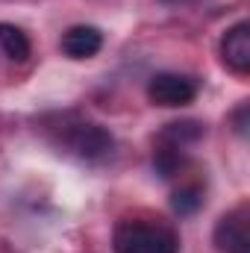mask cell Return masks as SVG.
I'll use <instances>...</instances> for the list:
<instances>
[{
  "mask_svg": "<svg viewBox=\"0 0 250 253\" xmlns=\"http://www.w3.org/2000/svg\"><path fill=\"white\" fill-rule=\"evenodd\" d=\"M115 253H180V236L162 221L126 218L112 233Z\"/></svg>",
  "mask_w": 250,
  "mask_h": 253,
  "instance_id": "cell-1",
  "label": "cell"
},
{
  "mask_svg": "<svg viewBox=\"0 0 250 253\" xmlns=\"http://www.w3.org/2000/svg\"><path fill=\"white\" fill-rule=\"evenodd\" d=\"M62 144L83 162H103L112 156L115 150V138L106 126L94 124V121H77V124L65 126Z\"/></svg>",
  "mask_w": 250,
  "mask_h": 253,
  "instance_id": "cell-2",
  "label": "cell"
},
{
  "mask_svg": "<svg viewBox=\"0 0 250 253\" xmlns=\"http://www.w3.org/2000/svg\"><path fill=\"white\" fill-rule=\"evenodd\" d=\"M200 85L194 77L188 74H177V71H159L150 77L147 83V97L150 103L156 106H165V109H180V106H188L194 103Z\"/></svg>",
  "mask_w": 250,
  "mask_h": 253,
  "instance_id": "cell-3",
  "label": "cell"
},
{
  "mask_svg": "<svg viewBox=\"0 0 250 253\" xmlns=\"http://www.w3.org/2000/svg\"><path fill=\"white\" fill-rule=\"evenodd\" d=\"M212 245L218 253H250V209L248 203L224 212L212 230Z\"/></svg>",
  "mask_w": 250,
  "mask_h": 253,
  "instance_id": "cell-4",
  "label": "cell"
},
{
  "mask_svg": "<svg viewBox=\"0 0 250 253\" xmlns=\"http://www.w3.org/2000/svg\"><path fill=\"white\" fill-rule=\"evenodd\" d=\"M221 62L227 65L233 74L245 77L250 74V24L239 21L233 24L224 39H221Z\"/></svg>",
  "mask_w": 250,
  "mask_h": 253,
  "instance_id": "cell-5",
  "label": "cell"
},
{
  "mask_svg": "<svg viewBox=\"0 0 250 253\" xmlns=\"http://www.w3.org/2000/svg\"><path fill=\"white\" fill-rule=\"evenodd\" d=\"M30 56H33V44L27 33L15 24H0V77L27 65Z\"/></svg>",
  "mask_w": 250,
  "mask_h": 253,
  "instance_id": "cell-6",
  "label": "cell"
},
{
  "mask_svg": "<svg viewBox=\"0 0 250 253\" xmlns=\"http://www.w3.org/2000/svg\"><path fill=\"white\" fill-rule=\"evenodd\" d=\"M62 53L68 59H91L100 53L103 47V33L91 24H77V27H68L62 33V42H59Z\"/></svg>",
  "mask_w": 250,
  "mask_h": 253,
  "instance_id": "cell-7",
  "label": "cell"
},
{
  "mask_svg": "<svg viewBox=\"0 0 250 253\" xmlns=\"http://www.w3.org/2000/svg\"><path fill=\"white\" fill-rule=\"evenodd\" d=\"M203 206V189L197 183H186L171 194V209L177 215H194Z\"/></svg>",
  "mask_w": 250,
  "mask_h": 253,
  "instance_id": "cell-8",
  "label": "cell"
},
{
  "mask_svg": "<svg viewBox=\"0 0 250 253\" xmlns=\"http://www.w3.org/2000/svg\"><path fill=\"white\" fill-rule=\"evenodd\" d=\"M245 115H248V103H242V106H239V112H236V129H239L242 135L248 132V126H245Z\"/></svg>",
  "mask_w": 250,
  "mask_h": 253,
  "instance_id": "cell-9",
  "label": "cell"
},
{
  "mask_svg": "<svg viewBox=\"0 0 250 253\" xmlns=\"http://www.w3.org/2000/svg\"><path fill=\"white\" fill-rule=\"evenodd\" d=\"M162 3H186V0H162Z\"/></svg>",
  "mask_w": 250,
  "mask_h": 253,
  "instance_id": "cell-10",
  "label": "cell"
}]
</instances>
